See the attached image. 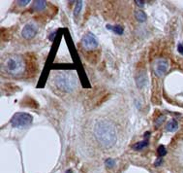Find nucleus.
I'll return each instance as SVG.
<instances>
[{"label":"nucleus","instance_id":"obj_1","mask_svg":"<svg viewBox=\"0 0 183 173\" xmlns=\"http://www.w3.org/2000/svg\"><path fill=\"white\" fill-rule=\"evenodd\" d=\"M94 135L100 144L109 148L116 141V130L114 125L109 121H100L94 126Z\"/></svg>","mask_w":183,"mask_h":173},{"label":"nucleus","instance_id":"obj_2","mask_svg":"<svg viewBox=\"0 0 183 173\" xmlns=\"http://www.w3.org/2000/svg\"><path fill=\"white\" fill-rule=\"evenodd\" d=\"M3 69L6 73L12 76H20L24 72V61L23 58L19 54H10L3 60Z\"/></svg>","mask_w":183,"mask_h":173},{"label":"nucleus","instance_id":"obj_3","mask_svg":"<svg viewBox=\"0 0 183 173\" xmlns=\"http://www.w3.org/2000/svg\"><path fill=\"white\" fill-rule=\"evenodd\" d=\"M54 83L58 88L63 91H72L76 87L78 79L70 72L58 73L54 77Z\"/></svg>","mask_w":183,"mask_h":173},{"label":"nucleus","instance_id":"obj_4","mask_svg":"<svg viewBox=\"0 0 183 173\" xmlns=\"http://www.w3.org/2000/svg\"><path fill=\"white\" fill-rule=\"evenodd\" d=\"M33 122V118L27 113H16L11 119V125L14 128H23L31 125Z\"/></svg>","mask_w":183,"mask_h":173},{"label":"nucleus","instance_id":"obj_5","mask_svg":"<svg viewBox=\"0 0 183 173\" xmlns=\"http://www.w3.org/2000/svg\"><path fill=\"white\" fill-rule=\"evenodd\" d=\"M169 69V63L168 60H165V58H158L154 62V65H153V70H154V73L158 76V77H162L164 74Z\"/></svg>","mask_w":183,"mask_h":173},{"label":"nucleus","instance_id":"obj_6","mask_svg":"<svg viewBox=\"0 0 183 173\" xmlns=\"http://www.w3.org/2000/svg\"><path fill=\"white\" fill-rule=\"evenodd\" d=\"M82 45L86 50H94L98 46V42L96 40L95 36L93 35L92 33L88 32L82 37Z\"/></svg>","mask_w":183,"mask_h":173},{"label":"nucleus","instance_id":"obj_7","mask_svg":"<svg viewBox=\"0 0 183 173\" xmlns=\"http://www.w3.org/2000/svg\"><path fill=\"white\" fill-rule=\"evenodd\" d=\"M36 33H37V26L34 23H27L26 25H24L22 34L25 39H31V38H33L36 35Z\"/></svg>","mask_w":183,"mask_h":173},{"label":"nucleus","instance_id":"obj_8","mask_svg":"<svg viewBox=\"0 0 183 173\" xmlns=\"http://www.w3.org/2000/svg\"><path fill=\"white\" fill-rule=\"evenodd\" d=\"M46 2L44 0H36V1L33 2V10L36 12H42L43 10L46 9Z\"/></svg>","mask_w":183,"mask_h":173},{"label":"nucleus","instance_id":"obj_9","mask_svg":"<svg viewBox=\"0 0 183 173\" xmlns=\"http://www.w3.org/2000/svg\"><path fill=\"white\" fill-rule=\"evenodd\" d=\"M136 83H137V86L139 88H143V86H146V84L147 83V77L146 73H140L137 76L136 78Z\"/></svg>","mask_w":183,"mask_h":173},{"label":"nucleus","instance_id":"obj_10","mask_svg":"<svg viewBox=\"0 0 183 173\" xmlns=\"http://www.w3.org/2000/svg\"><path fill=\"white\" fill-rule=\"evenodd\" d=\"M107 28L109 30H112L114 33H116L118 35H122L123 31H124V28H123L121 25H110V24H107Z\"/></svg>","mask_w":183,"mask_h":173},{"label":"nucleus","instance_id":"obj_11","mask_svg":"<svg viewBox=\"0 0 183 173\" xmlns=\"http://www.w3.org/2000/svg\"><path fill=\"white\" fill-rule=\"evenodd\" d=\"M135 17H136V19H137V20H139L140 23H143V22H146V19H147V17L146 15V13H144L143 11H136L135 13Z\"/></svg>","mask_w":183,"mask_h":173},{"label":"nucleus","instance_id":"obj_12","mask_svg":"<svg viewBox=\"0 0 183 173\" xmlns=\"http://www.w3.org/2000/svg\"><path fill=\"white\" fill-rule=\"evenodd\" d=\"M178 128V124L176 120H172L170 121L169 123L166 125V128H167L168 131H176Z\"/></svg>","mask_w":183,"mask_h":173},{"label":"nucleus","instance_id":"obj_13","mask_svg":"<svg viewBox=\"0 0 183 173\" xmlns=\"http://www.w3.org/2000/svg\"><path fill=\"white\" fill-rule=\"evenodd\" d=\"M147 145H148V140L144 139L143 141L138 142V143H136L135 145H133V149L136 150V151H140V150H142L143 148H146Z\"/></svg>","mask_w":183,"mask_h":173},{"label":"nucleus","instance_id":"obj_14","mask_svg":"<svg viewBox=\"0 0 183 173\" xmlns=\"http://www.w3.org/2000/svg\"><path fill=\"white\" fill-rule=\"evenodd\" d=\"M157 153H158V156L161 158V157H164V156L167 154V150L164 147V145H160L158 147V149H157Z\"/></svg>","mask_w":183,"mask_h":173},{"label":"nucleus","instance_id":"obj_15","mask_svg":"<svg viewBox=\"0 0 183 173\" xmlns=\"http://www.w3.org/2000/svg\"><path fill=\"white\" fill-rule=\"evenodd\" d=\"M82 1H78L76 2V5L75 7V10H74V15L75 16H78V14L82 10Z\"/></svg>","mask_w":183,"mask_h":173},{"label":"nucleus","instance_id":"obj_16","mask_svg":"<svg viewBox=\"0 0 183 173\" xmlns=\"http://www.w3.org/2000/svg\"><path fill=\"white\" fill-rule=\"evenodd\" d=\"M164 120H165V116L164 115H161L159 118H157L156 121H155V126H156V128H159V126L163 124Z\"/></svg>","mask_w":183,"mask_h":173},{"label":"nucleus","instance_id":"obj_17","mask_svg":"<svg viewBox=\"0 0 183 173\" xmlns=\"http://www.w3.org/2000/svg\"><path fill=\"white\" fill-rule=\"evenodd\" d=\"M105 163H106V166H107V167L112 168V167L114 166V164H116V162H114L113 159H108L107 161H106Z\"/></svg>","mask_w":183,"mask_h":173},{"label":"nucleus","instance_id":"obj_18","mask_svg":"<svg viewBox=\"0 0 183 173\" xmlns=\"http://www.w3.org/2000/svg\"><path fill=\"white\" fill-rule=\"evenodd\" d=\"M29 2H30L29 0H19L16 1V4H19L20 6H26Z\"/></svg>","mask_w":183,"mask_h":173},{"label":"nucleus","instance_id":"obj_19","mask_svg":"<svg viewBox=\"0 0 183 173\" xmlns=\"http://www.w3.org/2000/svg\"><path fill=\"white\" fill-rule=\"evenodd\" d=\"M177 51L178 52H179L181 54H183V44H178V46H177Z\"/></svg>","mask_w":183,"mask_h":173},{"label":"nucleus","instance_id":"obj_20","mask_svg":"<svg viewBox=\"0 0 183 173\" xmlns=\"http://www.w3.org/2000/svg\"><path fill=\"white\" fill-rule=\"evenodd\" d=\"M135 3L138 4L139 7H143L144 6V1H142H142H140V0H136Z\"/></svg>","mask_w":183,"mask_h":173},{"label":"nucleus","instance_id":"obj_21","mask_svg":"<svg viewBox=\"0 0 183 173\" xmlns=\"http://www.w3.org/2000/svg\"><path fill=\"white\" fill-rule=\"evenodd\" d=\"M162 162H163V161H162V159H161V158H159V159H157V161L155 162V165H156V166H159L160 164L162 163Z\"/></svg>","mask_w":183,"mask_h":173},{"label":"nucleus","instance_id":"obj_22","mask_svg":"<svg viewBox=\"0 0 183 173\" xmlns=\"http://www.w3.org/2000/svg\"><path fill=\"white\" fill-rule=\"evenodd\" d=\"M149 136H150V132H146V133H144V139H146V140H147V139L149 138Z\"/></svg>","mask_w":183,"mask_h":173},{"label":"nucleus","instance_id":"obj_23","mask_svg":"<svg viewBox=\"0 0 183 173\" xmlns=\"http://www.w3.org/2000/svg\"><path fill=\"white\" fill-rule=\"evenodd\" d=\"M54 34H55V32H53V33H52V35H50V40H52V41L53 40V37H54Z\"/></svg>","mask_w":183,"mask_h":173},{"label":"nucleus","instance_id":"obj_24","mask_svg":"<svg viewBox=\"0 0 183 173\" xmlns=\"http://www.w3.org/2000/svg\"><path fill=\"white\" fill-rule=\"evenodd\" d=\"M66 173H72V170H71V169H69V170H67V171H66Z\"/></svg>","mask_w":183,"mask_h":173}]
</instances>
